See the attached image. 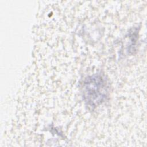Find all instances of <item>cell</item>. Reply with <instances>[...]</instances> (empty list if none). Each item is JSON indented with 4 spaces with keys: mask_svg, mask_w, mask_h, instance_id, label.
Returning a JSON list of instances; mask_svg holds the SVG:
<instances>
[{
    "mask_svg": "<svg viewBox=\"0 0 147 147\" xmlns=\"http://www.w3.org/2000/svg\"><path fill=\"white\" fill-rule=\"evenodd\" d=\"M109 88L107 79L103 75L95 74L87 77L82 85L86 105L93 109L104 102L109 95Z\"/></svg>",
    "mask_w": 147,
    "mask_h": 147,
    "instance_id": "obj_1",
    "label": "cell"
}]
</instances>
